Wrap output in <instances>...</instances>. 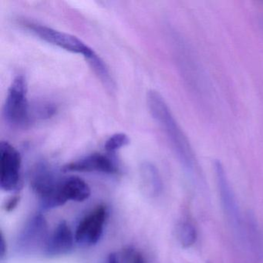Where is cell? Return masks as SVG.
Masks as SVG:
<instances>
[{
  "mask_svg": "<svg viewBox=\"0 0 263 263\" xmlns=\"http://www.w3.org/2000/svg\"><path fill=\"white\" fill-rule=\"evenodd\" d=\"M130 143V138L124 133H117L110 136L104 144V148L108 153H115L121 147Z\"/></svg>",
  "mask_w": 263,
  "mask_h": 263,
  "instance_id": "5bb4252c",
  "label": "cell"
},
{
  "mask_svg": "<svg viewBox=\"0 0 263 263\" xmlns=\"http://www.w3.org/2000/svg\"><path fill=\"white\" fill-rule=\"evenodd\" d=\"M107 263H119L118 256L115 253H110L107 257Z\"/></svg>",
  "mask_w": 263,
  "mask_h": 263,
  "instance_id": "ac0fdd59",
  "label": "cell"
},
{
  "mask_svg": "<svg viewBox=\"0 0 263 263\" xmlns=\"http://www.w3.org/2000/svg\"><path fill=\"white\" fill-rule=\"evenodd\" d=\"M20 201H21V196H20V195H14V196L9 198L7 202H6L5 210L8 212L14 210V209L17 207Z\"/></svg>",
  "mask_w": 263,
  "mask_h": 263,
  "instance_id": "2e32d148",
  "label": "cell"
},
{
  "mask_svg": "<svg viewBox=\"0 0 263 263\" xmlns=\"http://www.w3.org/2000/svg\"><path fill=\"white\" fill-rule=\"evenodd\" d=\"M7 252V244H6L5 239H4V235L1 234V240H0V255L1 258H4V255Z\"/></svg>",
  "mask_w": 263,
  "mask_h": 263,
  "instance_id": "e0dca14e",
  "label": "cell"
},
{
  "mask_svg": "<svg viewBox=\"0 0 263 263\" xmlns=\"http://www.w3.org/2000/svg\"><path fill=\"white\" fill-rule=\"evenodd\" d=\"M75 236L65 221H61L50 234L43 248L47 257L61 256L69 253L74 246Z\"/></svg>",
  "mask_w": 263,
  "mask_h": 263,
  "instance_id": "ba28073f",
  "label": "cell"
},
{
  "mask_svg": "<svg viewBox=\"0 0 263 263\" xmlns=\"http://www.w3.org/2000/svg\"><path fill=\"white\" fill-rule=\"evenodd\" d=\"M61 179L44 163L35 167L30 178V185L39 198L42 209H55L67 202L61 194Z\"/></svg>",
  "mask_w": 263,
  "mask_h": 263,
  "instance_id": "3957f363",
  "label": "cell"
},
{
  "mask_svg": "<svg viewBox=\"0 0 263 263\" xmlns=\"http://www.w3.org/2000/svg\"><path fill=\"white\" fill-rule=\"evenodd\" d=\"M86 61L90 64V67L93 69V71L98 75V78H100L104 86L112 90L115 87L113 78H112L107 64L100 58V56H98V53H95L93 56L90 57Z\"/></svg>",
  "mask_w": 263,
  "mask_h": 263,
  "instance_id": "7c38bea8",
  "label": "cell"
},
{
  "mask_svg": "<svg viewBox=\"0 0 263 263\" xmlns=\"http://www.w3.org/2000/svg\"><path fill=\"white\" fill-rule=\"evenodd\" d=\"M26 27L30 33L47 44L59 47L70 53L82 54L85 60L93 56L96 52L73 35L54 30L47 26L36 24H27Z\"/></svg>",
  "mask_w": 263,
  "mask_h": 263,
  "instance_id": "277c9868",
  "label": "cell"
},
{
  "mask_svg": "<svg viewBox=\"0 0 263 263\" xmlns=\"http://www.w3.org/2000/svg\"><path fill=\"white\" fill-rule=\"evenodd\" d=\"M0 187L5 192H16L22 187V158L7 141L0 144Z\"/></svg>",
  "mask_w": 263,
  "mask_h": 263,
  "instance_id": "5b68a950",
  "label": "cell"
},
{
  "mask_svg": "<svg viewBox=\"0 0 263 263\" xmlns=\"http://www.w3.org/2000/svg\"><path fill=\"white\" fill-rule=\"evenodd\" d=\"M61 192L66 201L83 202L90 198V186L82 178L70 176L63 178L61 181Z\"/></svg>",
  "mask_w": 263,
  "mask_h": 263,
  "instance_id": "8fae6325",
  "label": "cell"
},
{
  "mask_svg": "<svg viewBox=\"0 0 263 263\" xmlns=\"http://www.w3.org/2000/svg\"><path fill=\"white\" fill-rule=\"evenodd\" d=\"M128 263H146L143 255L135 249H129L126 252Z\"/></svg>",
  "mask_w": 263,
  "mask_h": 263,
  "instance_id": "9a60e30c",
  "label": "cell"
},
{
  "mask_svg": "<svg viewBox=\"0 0 263 263\" xmlns=\"http://www.w3.org/2000/svg\"><path fill=\"white\" fill-rule=\"evenodd\" d=\"M6 121L15 128H27L31 122V110L27 98V82L24 75H17L7 92L4 107Z\"/></svg>",
  "mask_w": 263,
  "mask_h": 263,
  "instance_id": "7a4b0ae2",
  "label": "cell"
},
{
  "mask_svg": "<svg viewBox=\"0 0 263 263\" xmlns=\"http://www.w3.org/2000/svg\"><path fill=\"white\" fill-rule=\"evenodd\" d=\"M182 50L183 68L189 86L192 89V93L200 101L201 99L206 101L209 99V88L204 76L205 73L192 50L186 45L183 46Z\"/></svg>",
  "mask_w": 263,
  "mask_h": 263,
  "instance_id": "52a82bcc",
  "label": "cell"
},
{
  "mask_svg": "<svg viewBox=\"0 0 263 263\" xmlns=\"http://www.w3.org/2000/svg\"><path fill=\"white\" fill-rule=\"evenodd\" d=\"M63 172L116 174L118 168L110 157L102 154L95 153L66 164L63 167Z\"/></svg>",
  "mask_w": 263,
  "mask_h": 263,
  "instance_id": "9c48e42d",
  "label": "cell"
},
{
  "mask_svg": "<svg viewBox=\"0 0 263 263\" xmlns=\"http://www.w3.org/2000/svg\"><path fill=\"white\" fill-rule=\"evenodd\" d=\"M147 100L152 117L165 134L178 158L185 165L193 167L195 158L192 144L165 100L156 90H150Z\"/></svg>",
  "mask_w": 263,
  "mask_h": 263,
  "instance_id": "6da1fadb",
  "label": "cell"
},
{
  "mask_svg": "<svg viewBox=\"0 0 263 263\" xmlns=\"http://www.w3.org/2000/svg\"><path fill=\"white\" fill-rule=\"evenodd\" d=\"M178 238L181 246L184 247H190L195 244L197 238V232L195 226L191 221H182L177 229Z\"/></svg>",
  "mask_w": 263,
  "mask_h": 263,
  "instance_id": "4fadbf2b",
  "label": "cell"
},
{
  "mask_svg": "<svg viewBox=\"0 0 263 263\" xmlns=\"http://www.w3.org/2000/svg\"><path fill=\"white\" fill-rule=\"evenodd\" d=\"M48 236L47 221L44 215L37 214L26 224L18 238V246L23 250H33L41 246L43 250Z\"/></svg>",
  "mask_w": 263,
  "mask_h": 263,
  "instance_id": "30bf717a",
  "label": "cell"
},
{
  "mask_svg": "<svg viewBox=\"0 0 263 263\" xmlns=\"http://www.w3.org/2000/svg\"><path fill=\"white\" fill-rule=\"evenodd\" d=\"M107 218L105 205H99L86 215L78 224L75 232V240L84 246L96 245L104 232V224Z\"/></svg>",
  "mask_w": 263,
  "mask_h": 263,
  "instance_id": "8992f818",
  "label": "cell"
}]
</instances>
